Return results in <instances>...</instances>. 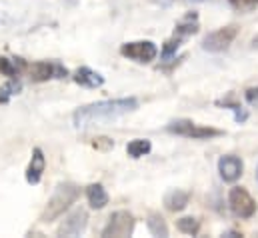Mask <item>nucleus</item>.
I'll list each match as a JSON object with an SVG mask.
<instances>
[{
	"label": "nucleus",
	"instance_id": "obj_1",
	"mask_svg": "<svg viewBox=\"0 0 258 238\" xmlns=\"http://www.w3.org/2000/svg\"><path fill=\"white\" fill-rule=\"evenodd\" d=\"M138 108V100L134 96L128 98H114V100H100V102H92L86 106H80L74 114L72 122L78 130H84L88 126L94 124H102V122H112V120L120 118L124 114H130Z\"/></svg>",
	"mask_w": 258,
	"mask_h": 238
},
{
	"label": "nucleus",
	"instance_id": "obj_2",
	"mask_svg": "<svg viewBox=\"0 0 258 238\" xmlns=\"http://www.w3.org/2000/svg\"><path fill=\"white\" fill-rule=\"evenodd\" d=\"M78 196H80V188L74 182H60L54 188L52 196L48 198V202H46V206L40 214V222H44V224L54 222L58 216H62L66 210L78 200Z\"/></svg>",
	"mask_w": 258,
	"mask_h": 238
},
{
	"label": "nucleus",
	"instance_id": "obj_3",
	"mask_svg": "<svg viewBox=\"0 0 258 238\" xmlns=\"http://www.w3.org/2000/svg\"><path fill=\"white\" fill-rule=\"evenodd\" d=\"M166 130L170 134H176V136H186V138H194V140H208V138H216V136H222L224 130H218V128H210V126H198L196 122L188 118H178L172 120Z\"/></svg>",
	"mask_w": 258,
	"mask_h": 238
},
{
	"label": "nucleus",
	"instance_id": "obj_4",
	"mask_svg": "<svg viewBox=\"0 0 258 238\" xmlns=\"http://www.w3.org/2000/svg\"><path fill=\"white\" fill-rule=\"evenodd\" d=\"M238 36V26L236 24H228V26H222L210 34L204 36L202 40V48L206 52H224L230 48V44L236 40Z\"/></svg>",
	"mask_w": 258,
	"mask_h": 238
},
{
	"label": "nucleus",
	"instance_id": "obj_5",
	"mask_svg": "<svg viewBox=\"0 0 258 238\" xmlns=\"http://www.w3.org/2000/svg\"><path fill=\"white\" fill-rule=\"evenodd\" d=\"M134 226L136 220L128 210H116L102 228V238H126L134 232Z\"/></svg>",
	"mask_w": 258,
	"mask_h": 238
},
{
	"label": "nucleus",
	"instance_id": "obj_6",
	"mask_svg": "<svg viewBox=\"0 0 258 238\" xmlns=\"http://www.w3.org/2000/svg\"><path fill=\"white\" fill-rule=\"evenodd\" d=\"M228 206L232 210V214L236 218H250L254 216L256 212V200L248 194L246 188L242 186H234L230 188V194H228Z\"/></svg>",
	"mask_w": 258,
	"mask_h": 238
},
{
	"label": "nucleus",
	"instance_id": "obj_7",
	"mask_svg": "<svg viewBox=\"0 0 258 238\" xmlns=\"http://www.w3.org/2000/svg\"><path fill=\"white\" fill-rule=\"evenodd\" d=\"M120 54L124 58L138 62V64H148L158 56V46L152 40H136V42H124L120 46Z\"/></svg>",
	"mask_w": 258,
	"mask_h": 238
},
{
	"label": "nucleus",
	"instance_id": "obj_8",
	"mask_svg": "<svg viewBox=\"0 0 258 238\" xmlns=\"http://www.w3.org/2000/svg\"><path fill=\"white\" fill-rule=\"evenodd\" d=\"M26 70H28V76L32 82H46L52 78H66L68 76L66 66H62L60 62H54V60L32 62L30 66H26Z\"/></svg>",
	"mask_w": 258,
	"mask_h": 238
},
{
	"label": "nucleus",
	"instance_id": "obj_9",
	"mask_svg": "<svg viewBox=\"0 0 258 238\" xmlns=\"http://www.w3.org/2000/svg\"><path fill=\"white\" fill-rule=\"evenodd\" d=\"M88 226V212L84 208H76L64 218V222L58 226L56 234L58 236H78L86 230Z\"/></svg>",
	"mask_w": 258,
	"mask_h": 238
},
{
	"label": "nucleus",
	"instance_id": "obj_10",
	"mask_svg": "<svg viewBox=\"0 0 258 238\" xmlns=\"http://www.w3.org/2000/svg\"><path fill=\"white\" fill-rule=\"evenodd\" d=\"M242 160L234 154H226V156H220L218 160V172H220V178L224 182H236V180L242 176Z\"/></svg>",
	"mask_w": 258,
	"mask_h": 238
},
{
	"label": "nucleus",
	"instance_id": "obj_11",
	"mask_svg": "<svg viewBox=\"0 0 258 238\" xmlns=\"http://www.w3.org/2000/svg\"><path fill=\"white\" fill-rule=\"evenodd\" d=\"M44 168H46V158H44V152L40 148H34L32 150V158L28 162V168H26V182L28 184H38L42 174H44Z\"/></svg>",
	"mask_w": 258,
	"mask_h": 238
},
{
	"label": "nucleus",
	"instance_id": "obj_12",
	"mask_svg": "<svg viewBox=\"0 0 258 238\" xmlns=\"http://www.w3.org/2000/svg\"><path fill=\"white\" fill-rule=\"evenodd\" d=\"M72 80H74L76 84L84 86V88H100V86L104 84V76H102L100 72L88 68V66H80V68L74 72Z\"/></svg>",
	"mask_w": 258,
	"mask_h": 238
},
{
	"label": "nucleus",
	"instance_id": "obj_13",
	"mask_svg": "<svg viewBox=\"0 0 258 238\" xmlns=\"http://www.w3.org/2000/svg\"><path fill=\"white\" fill-rule=\"evenodd\" d=\"M190 202V192L188 190H180V188H174L170 192H166L164 196V206L170 210V212H180L188 206Z\"/></svg>",
	"mask_w": 258,
	"mask_h": 238
},
{
	"label": "nucleus",
	"instance_id": "obj_14",
	"mask_svg": "<svg viewBox=\"0 0 258 238\" xmlns=\"http://www.w3.org/2000/svg\"><path fill=\"white\" fill-rule=\"evenodd\" d=\"M198 28H200V24H198V14L196 12H188L184 18H180L178 22H176V28H174V36H178V38H186V36H192L198 32Z\"/></svg>",
	"mask_w": 258,
	"mask_h": 238
},
{
	"label": "nucleus",
	"instance_id": "obj_15",
	"mask_svg": "<svg viewBox=\"0 0 258 238\" xmlns=\"http://www.w3.org/2000/svg\"><path fill=\"white\" fill-rule=\"evenodd\" d=\"M86 198H88V204H90V208H94V210H100V208H104L106 204H108V192L104 190V186L102 184H90L88 188H86Z\"/></svg>",
	"mask_w": 258,
	"mask_h": 238
},
{
	"label": "nucleus",
	"instance_id": "obj_16",
	"mask_svg": "<svg viewBox=\"0 0 258 238\" xmlns=\"http://www.w3.org/2000/svg\"><path fill=\"white\" fill-rule=\"evenodd\" d=\"M26 62L22 58H6V56H2L0 58V74H4V76H8V78H16L22 70H26Z\"/></svg>",
	"mask_w": 258,
	"mask_h": 238
},
{
	"label": "nucleus",
	"instance_id": "obj_17",
	"mask_svg": "<svg viewBox=\"0 0 258 238\" xmlns=\"http://www.w3.org/2000/svg\"><path fill=\"white\" fill-rule=\"evenodd\" d=\"M146 226H148V230H150L152 236H160V238L168 236V226H166L164 218H162L158 212H150V214H148Z\"/></svg>",
	"mask_w": 258,
	"mask_h": 238
},
{
	"label": "nucleus",
	"instance_id": "obj_18",
	"mask_svg": "<svg viewBox=\"0 0 258 238\" xmlns=\"http://www.w3.org/2000/svg\"><path fill=\"white\" fill-rule=\"evenodd\" d=\"M150 150H152V144H150L148 138H134V140H130L128 146H126V152H128L130 158H142Z\"/></svg>",
	"mask_w": 258,
	"mask_h": 238
},
{
	"label": "nucleus",
	"instance_id": "obj_19",
	"mask_svg": "<svg viewBox=\"0 0 258 238\" xmlns=\"http://www.w3.org/2000/svg\"><path fill=\"white\" fill-rule=\"evenodd\" d=\"M20 90H22V82L16 80V78H10V80L0 88V104H8L10 98H12L14 94H18Z\"/></svg>",
	"mask_w": 258,
	"mask_h": 238
},
{
	"label": "nucleus",
	"instance_id": "obj_20",
	"mask_svg": "<svg viewBox=\"0 0 258 238\" xmlns=\"http://www.w3.org/2000/svg\"><path fill=\"white\" fill-rule=\"evenodd\" d=\"M176 228L182 232V234H190V236H196L200 232V220L194 218V216H184L180 220H176Z\"/></svg>",
	"mask_w": 258,
	"mask_h": 238
},
{
	"label": "nucleus",
	"instance_id": "obj_21",
	"mask_svg": "<svg viewBox=\"0 0 258 238\" xmlns=\"http://www.w3.org/2000/svg\"><path fill=\"white\" fill-rule=\"evenodd\" d=\"M180 44H182V38H178V36H172V38H168V40L164 42V46H162V54H160V58L164 60V62L172 60L174 56H176V52H178Z\"/></svg>",
	"mask_w": 258,
	"mask_h": 238
},
{
	"label": "nucleus",
	"instance_id": "obj_22",
	"mask_svg": "<svg viewBox=\"0 0 258 238\" xmlns=\"http://www.w3.org/2000/svg\"><path fill=\"white\" fill-rule=\"evenodd\" d=\"M216 104H218V106H224V108H230V110L234 112V120H236V122H244V120L248 118V112H246L240 104H236V102H230V100L220 102V100H218Z\"/></svg>",
	"mask_w": 258,
	"mask_h": 238
},
{
	"label": "nucleus",
	"instance_id": "obj_23",
	"mask_svg": "<svg viewBox=\"0 0 258 238\" xmlns=\"http://www.w3.org/2000/svg\"><path fill=\"white\" fill-rule=\"evenodd\" d=\"M228 4L238 12H250L258 6V0H228Z\"/></svg>",
	"mask_w": 258,
	"mask_h": 238
},
{
	"label": "nucleus",
	"instance_id": "obj_24",
	"mask_svg": "<svg viewBox=\"0 0 258 238\" xmlns=\"http://www.w3.org/2000/svg\"><path fill=\"white\" fill-rule=\"evenodd\" d=\"M244 96H246V102H248L250 106H256L258 108V86L248 88V90L244 92Z\"/></svg>",
	"mask_w": 258,
	"mask_h": 238
},
{
	"label": "nucleus",
	"instance_id": "obj_25",
	"mask_svg": "<svg viewBox=\"0 0 258 238\" xmlns=\"http://www.w3.org/2000/svg\"><path fill=\"white\" fill-rule=\"evenodd\" d=\"M222 236H242L240 232H234V230H230V232H226V234H222Z\"/></svg>",
	"mask_w": 258,
	"mask_h": 238
},
{
	"label": "nucleus",
	"instance_id": "obj_26",
	"mask_svg": "<svg viewBox=\"0 0 258 238\" xmlns=\"http://www.w3.org/2000/svg\"><path fill=\"white\" fill-rule=\"evenodd\" d=\"M256 182H258V168H256Z\"/></svg>",
	"mask_w": 258,
	"mask_h": 238
},
{
	"label": "nucleus",
	"instance_id": "obj_27",
	"mask_svg": "<svg viewBox=\"0 0 258 238\" xmlns=\"http://www.w3.org/2000/svg\"><path fill=\"white\" fill-rule=\"evenodd\" d=\"M168 2H172V0H168Z\"/></svg>",
	"mask_w": 258,
	"mask_h": 238
}]
</instances>
